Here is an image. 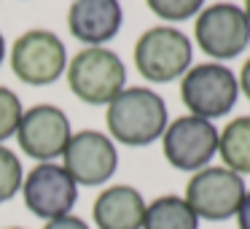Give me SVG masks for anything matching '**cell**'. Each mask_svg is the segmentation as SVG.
Returning a JSON list of instances; mask_svg holds the SVG:
<instances>
[{"instance_id": "7a4b0ae2", "label": "cell", "mask_w": 250, "mask_h": 229, "mask_svg": "<svg viewBox=\"0 0 250 229\" xmlns=\"http://www.w3.org/2000/svg\"><path fill=\"white\" fill-rule=\"evenodd\" d=\"M67 84L83 103L108 105L126 89V68L116 51L89 46L67 62Z\"/></svg>"}, {"instance_id": "7c38bea8", "label": "cell", "mask_w": 250, "mask_h": 229, "mask_svg": "<svg viewBox=\"0 0 250 229\" xmlns=\"http://www.w3.org/2000/svg\"><path fill=\"white\" fill-rule=\"evenodd\" d=\"M124 22L119 0H73L67 11V27L73 38L89 46H103L113 41Z\"/></svg>"}, {"instance_id": "ba28073f", "label": "cell", "mask_w": 250, "mask_h": 229, "mask_svg": "<svg viewBox=\"0 0 250 229\" xmlns=\"http://www.w3.org/2000/svg\"><path fill=\"white\" fill-rule=\"evenodd\" d=\"M22 197L33 216L51 221V218L60 216H70L73 205L78 200V183L70 178V173L62 164L41 162L24 175Z\"/></svg>"}, {"instance_id": "30bf717a", "label": "cell", "mask_w": 250, "mask_h": 229, "mask_svg": "<svg viewBox=\"0 0 250 229\" xmlns=\"http://www.w3.org/2000/svg\"><path fill=\"white\" fill-rule=\"evenodd\" d=\"M70 137V119L57 105H33L22 114V121L17 127V140L22 151L38 162L62 157Z\"/></svg>"}, {"instance_id": "ac0fdd59", "label": "cell", "mask_w": 250, "mask_h": 229, "mask_svg": "<svg viewBox=\"0 0 250 229\" xmlns=\"http://www.w3.org/2000/svg\"><path fill=\"white\" fill-rule=\"evenodd\" d=\"M22 100L8 87H0V140L17 135V127L22 121Z\"/></svg>"}, {"instance_id": "6da1fadb", "label": "cell", "mask_w": 250, "mask_h": 229, "mask_svg": "<svg viewBox=\"0 0 250 229\" xmlns=\"http://www.w3.org/2000/svg\"><path fill=\"white\" fill-rule=\"evenodd\" d=\"M108 132L124 146H148L167 130V105L153 89L126 87L105 111Z\"/></svg>"}, {"instance_id": "8992f818", "label": "cell", "mask_w": 250, "mask_h": 229, "mask_svg": "<svg viewBox=\"0 0 250 229\" xmlns=\"http://www.w3.org/2000/svg\"><path fill=\"white\" fill-rule=\"evenodd\" d=\"M14 76L27 87H49L65 73V44L51 30H27L11 49Z\"/></svg>"}, {"instance_id": "9a60e30c", "label": "cell", "mask_w": 250, "mask_h": 229, "mask_svg": "<svg viewBox=\"0 0 250 229\" xmlns=\"http://www.w3.org/2000/svg\"><path fill=\"white\" fill-rule=\"evenodd\" d=\"M218 154L231 173H250V116H237L218 132Z\"/></svg>"}, {"instance_id": "277c9868", "label": "cell", "mask_w": 250, "mask_h": 229, "mask_svg": "<svg viewBox=\"0 0 250 229\" xmlns=\"http://www.w3.org/2000/svg\"><path fill=\"white\" fill-rule=\"evenodd\" d=\"M180 97L191 116L199 119H221L237 105L239 81L226 65L205 62V65L188 68L180 84Z\"/></svg>"}, {"instance_id": "5bb4252c", "label": "cell", "mask_w": 250, "mask_h": 229, "mask_svg": "<svg viewBox=\"0 0 250 229\" xmlns=\"http://www.w3.org/2000/svg\"><path fill=\"white\" fill-rule=\"evenodd\" d=\"M143 229H199V216L183 197L164 194L146 205Z\"/></svg>"}, {"instance_id": "3957f363", "label": "cell", "mask_w": 250, "mask_h": 229, "mask_svg": "<svg viewBox=\"0 0 250 229\" xmlns=\"http://www.w3.org/2000/svg\"><path fill=\"white\" fill-rule=\"evenodd\" d=\"M194 60V46L188 35L175 27L159 24L137 38L135 44V65L143 78L151 84H167L188 73Z\"/></svg>"}, {"instance_id": "8fae6325", "label": "cell", "mask_w": 250, "mask_h": 229, "mask_svg": "<svg viewBox=\"0 0 250 229\" xmlns=\"http://www.w3.org/2000/svg\"><path fill=\"white\" fill-rule=\"evenodd\" d=\"M62 167L70 173L78 186H103L119 167V151L105 132L81 130L70 137Z\"/></svg>"}, {"instance_id": "4fadbf2b", "label": "cell", "mask_w": 250, "mask_h": 229, "mask_svg": "<svg viewBox=\"0 0 250 229\" xmlns=\"http://www.w3.org/2000/svg\"><path fill=\"white\" fill-rule=\"evenodd\" d=\"M92 216L100 229H143L146 200L135 186H108L94 200Z\"/></svg>"}, {"instance_id": "cb8c5ba5", "label": "cell", "mask_w": 250, "mask_h": 229, "mask_svg": "<svg viewBox=\"0 0 250 229\" xmlns=\"http://www.w3.org/2000/svg\"><path fill=\"white\" fill-rule=\"evenodd\" d=\"M8 229H22V227H8Z\"/></svg>"}, {"instance_id": "d6986e66", "label": "cell", "mask_w": 250, "mask_h": 229, "mask_svg": "<svg viewBox=\"0 0 250 229\" xmlns=\"http://www.w3.org/2000/svg\"><path fill=\"white\" fill-rule=\"evenodd\" d=\"M43 229H89V224L78 216H60L43 224Z\"/></svg>"}, {"instance_id": "603a6c76", "label": "cell", "mask_w": 250, "mask_h": 229, "mask_svg": "<svg viewBox=\"0 0 250 229\" xmlns=\"http://www.w3.org/2000/svg\"><path fill=\"white\" fill-rule=\"evenodd\" d=\"M242 11H245V17H248V22H250V0H245V8H242Z\"/></svg>"}, {"instance_id": "9c48e42d", "label": "cell", "mask_w": 250, "mask_h": 229, "mask_svg": "<svg viewBox=\"0 0 250 229\" xmlns=\"http://www.w3.org/2000/svg\"><path fill=\"white\" fill-rule=\"evenodd\" d=\"M194 38L205 54L215 60H231L250 44V22L234 3H215L205 8L194 24Z\"/></svg>"}, {"instance_id": "e0dca14e", "label": "cell", "mask_w": 250, "mask_h": 229, "mask_svg": "<svg viewBox=\"0 0 250 229\" xmlns=\"http://www.w3.org/2000/svg\"><path fill=\"white\" fill-rule=\"evenodd\" d=\"M146 6L164 22H186L205 6V0H146Z\"/></svg>"}, {"instance_id": "44dd1931", "label": "cell", "mask_w": 250, "mask_h": 229, "mask_svg": "<svg viewBox=\"0 0 250 229\" xmlns=\"http://www.w3.org/2000/svg\"><path fill=\"white\" fill-rule=\"evenodd\" d=\"M239 89H242L245 94H248L250 100V60L242 65V70H239Z\"/></svg>"}, {"instance_id": "ffe728a7", "label": "cell", "mask_w": 250, "mask_h": 229, "mask_svg": "<svg viewBox=\"0 0 250 229\" xmlns=\"http://www.w3.org/2000/svg\"><path fill=\"white\" fill-rule=\"evenodd\" d=\"M237 224L239 229H250V191H245V200L237 210Z\"/></svg>"}, {"instance_id": "5b68a950", "label": "cell", "mask_w": 250, "mask_h": 229, "mask_svg": "<svg viewBox=\"0 0 250 229\" xmlns=\"http://www.w3.org/2000/svg\"><path fill=\"white\" fill-rule=\"evenodd\" d=\"M245 191L248 189H245L242 175L231 173L229 167H205L191 175V181L186 183L183 200L199 218L226 221V218L237 216Z\"/></svg>"}, {"instance_id": "52a82bcc", "label": "cell", "mask_w": 250, "mask_h": 229, "mask_svg": "<svg viewBox=\"0 0 250 229\" xmlns=\"http://www.w3.org/2000/svg\"><path fill=\"white\" fill-rule=\"evenodd\" d=\"M162 146L164 159L175 170L199 173L218 154V130L212 127V121L199 119V116H180L172 124H167Z\"/></svg>"}, {"instance_id": "7402d4cb", "label": "cell", "mask_w": 250, "mask_h": 229, "mask_svg": "<svg viewBox=\"0 0 250 229\" xmlns=\"http://www.w3.org/2000/svg\"><path fill=\"white\" fill-rule=\"evenodd\" d=\"M3 57H6V41H3V33H0V65H3Z\"/></svg>"}, {"instance_id": "2e32d148", "label": "cell", "mask_w": 250, "mask_h": 229, "mask_svg": "<svg viewBox=\"0 0 250 229\" xmlns=\"http://www.w3.org/2000/svg\"><path fill=\"white\" fill-rule=\"evenodd\" d=\"M22 162L14 151H8L6 146H0V202H8L19 194L22 189Z\"/></svg>"}]
</instances>
